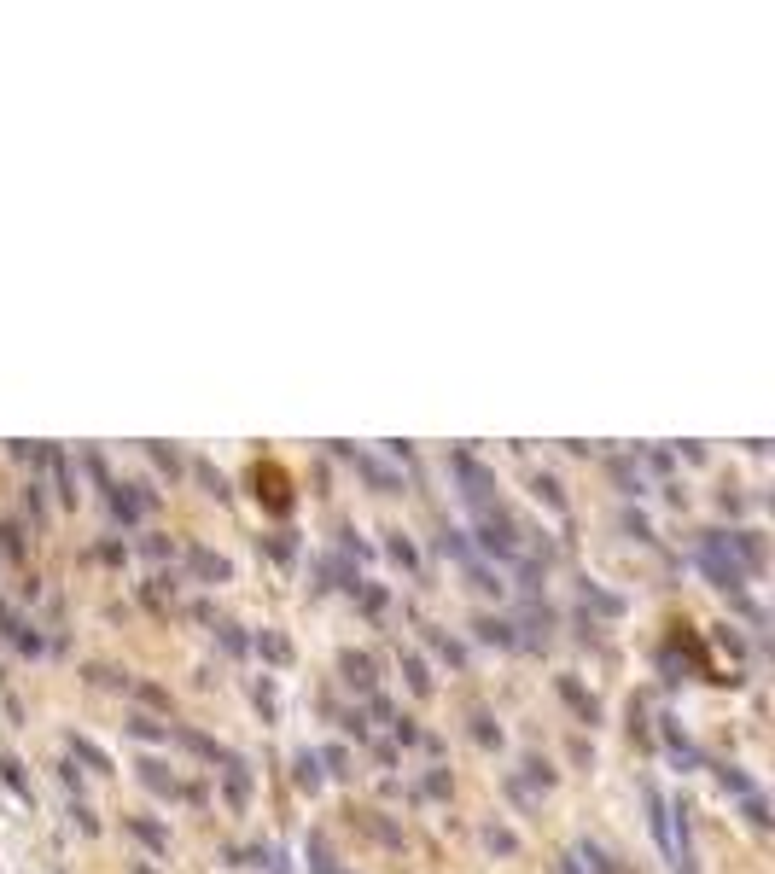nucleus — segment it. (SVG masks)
Listing matches in <instances>:
<instances>
[{"mask_svg": "<svg viewBox=\"0 0 775 874\" xmlns=\"http://www.w3.org/2000/svg\"><path fill=\"white\" fill-rule=\"evenodd\" d=\"M146 455H152V461H158V467H164L169 478L181 472V455H175V449H164V443H146Z\"/></svg>", "mask_w": 775, "mask_h": 874, "instance_id": "obj_34", "label": "nucleus"}, {"mask_svg": "<svg viewBox=\"0 0 775 874\" xmlns=\"http://www.w3.org/2000/svg\"><path fill=\"white\" fill-rule=\"evenodd\" d=\"M12 641H18V647H24V653H41V636H35V624H24V618H18V624H12Z\"/></svg>", "mask_w": 775, "mask_h": 874, "instance_id": "obj_38", "label": "nucleus"}, {"mask_svg": "<svg viewBox=\"0 0 775 874\" xmlns=\"http://www.w3.org/2000/svg\"><path fill=\"white\" fill-rule=\"evenodd\" d=\"M257 706H263V711L274 717V682H257Z\"/></svg>", "mask_w": 775, "mask_h": 874, "instance_id": "obj_44", "label": "nucleus"}, {"mask_svg": "<svg viewBox=\"0 0 775 874\" xmlns=\"http://www.w3.org/2000/svg\"><path fill=\"white\" fill-rule=\"evenodd\" d=\"M560 874H583V869H577V863H572V857H566V863H560Z\"/></svg>", "mask_w": 775, "mask_h": 874, "instance_id": "obj_45", "label": "nucleus"}, {"mask_svg": "<svg viewBox=\"0 0 775 874\" xmlns=\"http://www.w3.org/2000/svg\"><path fill=\"white\" fill-rule=\"evenodd\" d=\"M135 874H152V869H135Z\"/></svg>", "mask_w": 775, "mask_h": 874, "instance_id": "obj_46", "label": "nucleus"}, {"mask_svg": "<svg viewBox=\"0 0 775 874\" xmlns=\"http://www.w3.org/2000/svg\"><path fill=\"white\" fill-rule=\"evenodd\" d=\"M70 822H76V828H82V834H94V828H100V822H94V810L82 805V799H76V805H70Z\"/></svg>", "mask_w": 775, "mask_h": 874, "instance_id": "obj_41", "label": "nucleus"}, {"mask_svg": "<svg viewBox=\"0 0 775 874\" xmlns=\"http://www.w3.org/2000/svg\"><path fill=\"white\" fill-rule=\"evenodd\" d=\"M362 606H368V612H385V589H379V583H362Z\"/></svg>", "mask_w": 775, "mask_h": 874, "instance_id": "obj_43", "label": "nucleus"}, {"mask_svg": "<svg viewBox=\"0 0 775 874\" xmlns=\"http://www.w3.org/2000/svg\"><path fill=\"white\" fill-rule=\"evenodd\" d=\"M438 554H449L455 566H472V560H478L472 542H467V531H455V525H443V531H438Z\"/></svg>", "mask_w": 775, "mask_h": 874, "instance_id": "obj_11", "label": "nucleus"}, {"mask_svg": "<svg viewBox=\"0 0 775 874\" xmlns=\"http://www.w3.org/2000/svg\"><path fill=\"white\" fill-rule=\"evenodd\" d=\"M309 874H344V869H338V857L327 851V840H321V834H309Z\"/></svg>", "mask_w": 775, "mask_h": 874, "instance_id": "obj_20", "label": "nucleus"}, {"mask_svg": "<svg viewBox=\"0 0 775 874\" xmlns=\"http://www.w3.org/2000/svg\"><path fill=\"white\" fill-rule=\"evenodd\" d=\"M0 781H6L24 805H35V793H30V781H24V764H18V758H0Z\"/></svg>", "mask_w": 775, "mask_h": 874, "instance_id": "obj_21", "label": "nucleus"}, {"mask_svg": "<svg viewBox=\"0 0 775 874\" xmlns=\"http://www.w3.org/2000/svg\"><path fill=\"white\" fill-rule=\"evenodd\" d=\"M420 793H426V799H443V793H449V770H426Z\"/></svg>", "mask_w": 775, "mask_h": 874, "instance_id": "obj_37", "label": "nucleus"}, {"mask_svg": "<svg viewBox=\"0 0 775 874\" xmlns=\"http://www.w3.org/2000/svg\"><path fill=\"white\" fill-rule=\"evenodd\" d=\"M315 758H321L333 775H350V752H344V746H327V752H315Z\"/></svg>", "mask_w": 775, "mask_h": 874, "instance_id": "obj_36", "label": "nucleus"}, {"mask_svg": "<svg viewBox=\"0 0 775 874\" xmlns=\"http://www.w3.org/2000/svg\"><path fill=\"white\" fill-rule=\"evenodd\" d=\"M175 740L187 746V752H199V758H210V764H228V746H216L210 735H199V729H175Z\"/></svg>", "mask_w": 775, "mask_h": 874, "instance_id": "obj_13", "label": "nucleus"}, {"mask_svg": "<svg viewBox=\"0 0 775 874\" xmlns=\"http://www.w3.org/2000/svg\"><path fill=\"white\" fill-rule=\"evenodd\" d=\"M193 478L204 484V496H216V502H234V490H228V478L210 467V461H193Z\"/></svg>", "mask_w": 775, "mask_h": 874, "instance_id": "obj_18", "label": "nucleus"}, {"mask_svg": "<svg viewBox=\"0 0 775 874\" xmlns=\"http://www.w3.org/2000/svg\"><path fill=\"white\" fill-rule=\"evenodd\" d=\"M566 857H572V863H589V874H624V869H618V863H612V857H607V851H601L595 840H577L572 851H566Z\"/></svg>", "mask_w": 775, "mask_h": 874, "instance_id": "obj_9", "label": "nucleus"}, {"mask_svg": "<svg viewBox=\"0 0 775 874\" xmlns=\"http://www.w3.org/2000/svg\"><path fill=\"white\" fill-rule=\"evenodd\" d=\"M403 676H408L414 694H432V676H426V659H420V653H403Z\"/></svg>", "mask_w": 775, "mask_h": 874, "instance_id": "obj_28", "label": "nucleus"}, {"mask_svg": "<svg viewBox=\"0 0 775 874\" xmlns=\"http://www.w3.org/2000/svg\"><path fill=\"white\" fill-rule=\"evenodd\" d=\"M135 770H140V781H146V787H152L158 799H187V787H181L175 775H164V764H152V758H140Z\"/></svg>", "mask_w": 775, "mask_h": 874, "instance_id": "obj_7", "label": "nucleus"}, {"mask_svg": "<svg viewBox=\"0 0 775 874\" xmlns=\"http://www.w3.org/2000/svg\"><path fill=\"white\" fill-rule=\"evenodd\" d=\"M467 577H472V589H484V595H502V589H507V583H502L496 572H490L484 560H472V566H467Z\"/></svg>", "mask_w": 775, "mask_h": 874, "instance_id": "obj_30", "label": "nucleus"}, {"mask_svg": "<svg viewBox=\"0 0 775 874\" xmlns=\"http://www.w3.org/2000/svg\"><path fill=\"white\" fill-rule=\"evenodd\" d=\"M519 770H525V775H519V781H525V787H542V793H548V787H554V764H548V758H525V764H519Z\"/></svg>", "mask_w": 775, "mask_h": 874, "instance_id": "obj_23", "label": "nucleus"}, {"mask_svg": "<svg viewBox=\"0 0 775 874\" xmlns=\"http://www.w3.org/2000/svg\"><path fill=\"white\" fill-rule=\"evenodd\" d=\"M216 641H222V653H234V659H239V653H245V647H251V641L239 636L234 624H216Z\"/></svg>", "mask_w": 775, "mask_h": 874, "instance_id": "obj_33", "label": "nucleus"}, {"mask_svg": "<svg viewBox=\"0 0 775 874\" xmlns=\"http://www.w3.org/2000/svg\"><path fill=\"white\" fill-rule=\"evenodd\" d=\"M426 641L438 647V659H449L455 671H467V647H461V641H449V636H443V630H432V624H426Z\"/></svg>", "mask_w": 775, "mask_h": 874, "instance_id": "obj_19", "label": "nucleus"}, {"mask_svg": "<svg viewBox=\"0 0 775 874\" xmlns=\"http://www.w3.org/2000/svg\"><path fill=\"white\" fill-rule=\"evenodd\" d=\"M338 676H344L356 694H373V682H379V665H373V653H356V647H344V653H338Z\"/></svg>", "mask_w": 775, "mask_h": 874, "instance_id": "obj_2", "label": "nucleus"}, {"mask_svg": "<svg viewBox=\"0 0 775 874\" xmlns=\"http://www.w3.org/2000/svg\"><path fill=\"white\" fill-rule=\"evenodd\" d=\"M385 554H391V560H397V566H403L408 577L420 572V548H414V542H408L403 531H385Z\"/></svg>", "mask_w": 775, "mask_h": 874, "instance_id": "obj_14", "label": "nucleus"}, {"mask_svg": "<svg viewBox=\"0 0 775 874\" xmlns=\"http://www.w3.org/2000/svg\"><path fill=\"white\" fill-rule=\"evenodd\" d=\"M315 577H321V589H350V595H362V572H356L350 560H338V554H321V560H315Z\"/></svg>", "mask_w": 775, "mask_h": 874, "instance_id": "obj_4", "label": "nucleus"}, {"mask_svg": "<svg viewBox=\"0 0 775 874\" xmlns=\"http://www.w3.org/2000/svg\"><path fill=\"white\" fill-rule=\"evenodd\" d=\"M612 472H618V484H624V496H641V490H647V478H641V472L630 467V461H612Z\"/></svg>", "mask_w": 775, "mask_h": 874, "instance_id": "obj_32", "label": "nucleus"}, {"mask_svg": "<svg viewBox=\"0 0 775 874\" xmlns=\"http://www.w3.org/2000/svg\"><path fill=\"white\" fill-rule=\"evenodd\" d=\"M251 647H257L269 665H292V641L280 636V630H257V641H251Z\"/></svg>", "mask_w": 775, "mask_h": 874, "instance_id": "obj_15", "label": "nucleus"}, {"mask_svg": "<svg viewBox=\"0 0 775 874\" xmlns=\"http://www.w3.org/2000/svg\"><path fill=\"white\" fill-rule=\"evenodd\" d=\"M123 729H129L135 740H146V746H158V740H169V723H152V717H140V711L129 717V723H123Z\"/></svg>", "mask_w": 775, "mask_h": 874, "instance_id": "obj_22", "label": "nucleus"}, {"mask_svg": "<svg viewBox=\"0 0 775 874\" xmlns=\"http://www.w3.org/2000/svg\"><path fill=\"white\" fill-rule=\"evenodd\" d=\"M472 740H478V746H502V723H496L490 711H472Z\"/></svg>", "mask_w": 775, "mask_h": 874, "instance_id": "obj_26", "label": "nucleus"}, {"mask_svg": "<svg viewBox=\"0 0 775 874\" xmlns=\"http://www.w3.org/2000/svg\"><path fill=\"white\" fill-rule=\"evenodd\" d=\"M746 816H752V828H770V805H764V799H758V793H752V799H746Z\"/></svg>", "mask_w": 775, "mask_h": 874, "instance_id": "obj_42", "label": "nucleus"}, {"mask_svg": "<svg viewBox=\"0 0 775 874\" xmlns=\"http://www.w3.org/2000/svg\"><path fill=\"white\" fill-rule=\"evenodd\" d=\"M531 496H537L548 513H566V490H560V478H548V472H531Z\"/></svg>", "mask_w": 775, "mask_h": 874, "instance_id": "obj_12", "label": "nucleus"}, {"mask_svg": "<svg viewBox=\"0 0 775 874\" xmlns=\"http://www.w3.org/2000/svg\"><path fill=\"white\" fill-rule=\"evenodd\" d=\"M717 781H723V793H735V799H752V793H758V781H752L746 770H735V764L717 770Z\"/></svg>", "mask_w": 775, "mask_h": 874, "instance_id": "obj_24", "label": "nucleus"}, {"mask_svg": "<svg viewBox=\"0 0 775 874\" xmlns=\"http://www.w3.org/2000/svg\"><path fill=\"white\" fill-rule=\"evenodd\" d=\"M35 467H47V472H53V484H59V502H65V507H76V467H70V455L59 449V443H47Z\"/></svg>", "mask_w": 775, "mask_h": 874, "instance_id": "obj_3", "label": "nucleus"}, {"mask_svg": "<svg viewBox=\"0 0 775 874\" xmlns=\"http://www.w3.org/2000/svg\"><path fill=\"white\" fill-rule=\"evenodd\" d=\"M292 770H298V787H304V793H321V781H327V775H321V758H315L309 746L292 758Z\"/></svg>", "mask_w": 775, "mask_h": 874, "instance_id": "obj_17", "label": "nucleus"}, {"mask_svg": "<svg viewBox=\"0 0 775 874\" xmlns=\"http://www.w3.org/2000/svg\"><path fill=\"white\" fill-rule=\"evenodd\" d=\"M577 589H583V606H595V612H607V618H618V612H624V595H612V589H601L595 577H583Z\"/></svg>", "mask_w": 775, "mask_h": 874, "instance_id": "obj_10", "label": "nucleus"}, {"mask_svg": "<svg viewBox=\"0 0 775 874\" xmlns=\"http://www.w3.org/2000/svg\"><path fill=\"white\" fill-rule=\"evenodd\" d=\"M70 752H76L88 770H111V758H105V752H100V746H94L88 735H70Z\"/></svg>", "mask_w": 775, "mask_h": 874, "instance_id": "obj_27", "label": "nucleus"}, {"mask_svg": "<svg viewBox=\"0 0 775 874\" xmlns=\"http://www.w3.org/2000/svg\"><path fill=\"white\" fill-rule=\"evenodd\" d=\"M338 723H344V735L368 740V717H362V711H344V717H338Z\"/></svg>", "mask_w": 775, "mask_h": 874, "instance_id": "obj_39", "label": "nucleus"}, {"mask_svg": "<svg viewBox=\"0 0 775 874\" xmlns=\"http://www.w3.org/2000/svg\"><path fill=\"white\" fill-rule=\"evenodd\" d=\"M391 735L403 740V746H414V740H420V729H414V717H391Z\"/></svg>", "mask_w": 775, "mask_h": 874, "instance_id": "obj_40", "label": "nucleus"}, {"mask_svg": "<svg viewBox=\"0 0 775 874\" xmlns=\"http://www.w3.org/2000/svg\"><path fill=\"white\" fill-rule=\"evenodd\" d=\"M659 740H665V752H671V758H676V764H682V770H694V764H700V752L688 746V735L676 729L671 717H665V735H659Z\"/></svg>", "mask_w": 775, "mask_h": 874, "instance_id": "obj_16", "label": "nucleus"}, {"mask_svg": "<svg viewBox=\"0 0 775 874\" xmlns=\"http://www.w3.org/2000/svg\"><path fill=\"white\" fill-rule=\"evenodd\" d=\"M263 548H269L280 566H292V560H298V542H292V531H280V537H263Z\"/></svg>", "mask_w": 775, "mask_h": 874, "instance_id": "obj_31", "label": "nucleus"}, {"mask_svg": "<svg viewBox=\"0 0 775 874\" xmlns=\"http://www.w3.org/2000/svg\"><path fill=\"white\" fill-rule=\"evenodd\" d=\"M554 688H560V700H566V706H572L577 717H583V723H595V717H601V700H595V694H583V688H577L572 676H560Z\"/></svg>", "mask_w": 775, "mask_h": 874, "instance_id": "obj_8", "label": "nucleus"}, {"mask_svg": "<svg viewBox=\"0 0 775 874\" xmlns=\"http://www.w3.org/2000/svg\"><path fill=\"white\" fill-rule=\"evenodd\" d=\"M472 636L484 641V647H519V630H513V618H472Z\"/></svg>", "mask_w": 775, "mask_h": 874, "instance_id": "obj_6", "label": "nucleus"}, {"mask_svg": "<svg viewBox=\"0 0 775 874\" xmlns=\"http://www.w3.org/2000/svg\"><path fill=\"white\" fill-rule=\"evenodd\" d=\"M129 834L140 845H152V851H169V828H158V822H129Z\"/></svg>", "mask_w": 775, "mask_h": 874, "instance_id": "obj_29", "label": "nucleus"}, {"mask_svg": "<svg viewBox=\"0 0 775 874\" xmlns=\"http://www.w3.org/2000/svg\"><path fill=\"white\" fill-rule=\"evenodd\" d=\"M484 845H490L496 857H513V851H519V834H513V828H502V822H490V828H484Z\"/></svg>", "mask_w": 775, "mask_h": 874, "instance_id": "obj_25", "label": "nucleus"}, {"mask_svg": "<svg viewBox=\"0 0 775 874\" xmlns=\"http://www.w3.org/2000/svg\"><path fill=\"white\" fill-rule=\"evenodd\" d=\"M187 572L199 577V583H228L234 566H228L222 554H210V548H187Z\"/></svg>", "mask_w": 775, "mask_h": 874, "instance_id": "obj_5", "label": "nucleus"}, {"mask_svg": "<svg viewBox=\"0 0 775 874\" xmlns=\"http://www.w3.org/2000/svg\"><path fill=\"white\" fill-rule=\"evenodd\" d=\"M333 455H344V461H356V472L368 478V484L379 490V496H397V490H403V478H397V472L385 467L379 455H362V449H350V443H333Z\"/></svg>", "mask_w": 775, "mask_h": 874, "instance_id": "obj_1", "label": "nucleus"}, {"mask_svg": "<svg viewBox=\"0 0 775 874\" xmlns=\"http://www.w3.org/2000/svg\"><path fill=\"white\" fill-rule=\"evenodd\" d=\"M624 531H630V537H636V542H653V525L641 519L636 507H624Z\"/></svg>", "mask_w": 775, "mask_h": 874, "instance_id": "obj_35", "label": "nucleus"}]
</instances>
